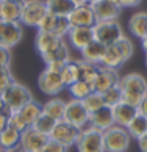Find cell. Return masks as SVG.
<instances>
[{
    "label": "cell",
    "mask_w": 147,
    "mask_h": 152,
    "mask_svg": "<svg viewBox=\"0 0 147 152\" xmlns=\"http://www.w3.org/2000/svg\"><path fill=\"white\" fill-rule=\"evenodd\" d=\"M75 148L78 152H106L103 132L91 126L82 129Z\"/></svg>",
    "instance_id": "cell-4"
},
{
    "label": "cell",
    "mask_w": 147,
    "mask_h": 152,
    "mask_svg": "<svg viewBox=\"0 0 147 152\" xmlns=\"http://www.w3.org/2000/svg\"><path fill=\"white\" fill-rule=\"evenodd\" d=\"M75 5H83V3H88V0H72Z\"/></svg>",
    "instance_id": "cell-46"
},
{
    "label": "cell",
    "mask_w": 147,
    "mask_h": 152,
    "mask_svg": "<svg viewBox=\"0 0 147 152\" xmlns=\"http://www.w3.org/2000/svg\"><path fill=\"white\" fill-rule=\"evenodd\" d=\"M49 140H50V137L35 130L33 127H28L20 133L19 146L24 152H39V151H44Z\"/></svg>",
    "instance_id": "cell-12"
},
{
    "label": "cell",
    "mask_w": 147,
    "mask_h": 152,
    "mask_svg": "<svg viewBox=\"0 0 147 152\" xmlns=\"http://www.w3.org/2000/svg\"><path fill=\"white\" fill-rule=\"evenodd\" d=\"M0 151H2V149H0Z\"/></svg>",
    "instance_id": "cell-51"
},
{
    "label": "cell",
    "mask_w": 147,
    "mask_h": 152,
    "mask_svg": "<svg viewBox=\"0 0 147 152\" xmlns=\"http://www.w3.org/2000/svg\"><path fill=\"white\" fill-rule=\"evenodd\" d=\"M67 89H69V94L72 96L74 99L83 100L94 91V86H92V83H88V82H83V80H77V82H74L71 86H67Z\"/></svg>",
    "instance_id": "cell-30"
},
{
    "label": "cell",
    "mask_w": 147,
    "mask_h": 152,
    "mask_svg": "<svg viewBox=\"0 0 147 152\" xmlns=\"http://www.w3.org/2000/svg\"><path fill=\"white\" fill-rule=\"evenodd\" d=\"M117 47H119V50L122 52V55L125 57V60L128 61L130 58L133 57V52H135V46H133V42H132V39L127 38V36H122L117 42H114Z\"/></svg>",
    "instance_id": "cell-35"
},
{
    "label": "cell",
    "mask_w": 147,
    "mask_h": 152,
    "mask_svg": "<svg viewBox=\"0 0 147 152\" xmlns=\"http://www.w3.org/2000/svg\"><path fill=\"white\" fill-rule=\"evenodd\" d=\"M24 38V25L20 22H8L0 19V46L13 49Z\"/></svg>",
    "instance_id": "cell-9"
},
{
    "label": "cell",
    "mask_w": 147,
    "mask_h": 152,
    "mask_svg": "<svg viewBox=\"0 0 147 152\" xmlns=\"http://www.w3.org/2000/svg\"><path fill=\"white\" fill-rule=\"evenodd\" d=\"M138 111L141 115H144V116H147V94L143 97V100H141V104L138 105Z\"/></svg>",
    "instance_id": "cell-42"
},
{
    "label": "cell",
    "mask_w": 147,
    "mask_h": 152,
    "mask_svg": "<svg viewBox=\"0 0 147 152\" xmlns=\"http://www.w3.org/2000/svg\"><path fill=\"white\" fill-rule=\"evenodd\" d=\"M146 67H147V57H146Z\"/></svg>",
    "instance_id": "cell-49"
},
{
    "label": "cell",
    "mask_w": 147,
    "mask_h": 152,
    "mask_svg": "<svg viewBox=\"0 0 147 152\" xmlns=\"http://www.w3.org/2000/svg\"><path fill=\"white\" fill-rule=\"evenodd\" d=\"M66 38L69 41L71 47L77 49V50H83L89 42L94 41L92 27H71Z\"/></svg>",
    "instance_id": "cell-17"
},
{
    "label": "cell",
    "mask_w": 147,
    "mask_h": 152,
    "mask_svg": "<svg viewBox=\"0 0 147 152\" xmlns=\"http://www.w3.org/2000/svg\"><path fill=\"white\" fill-rule=\"evenodd\" d=\"M71 27H94L95 25V16L91 8V3L77 5L75 10L67 16Z\"/></svg>",
    "instance_id": "cell-15"
},
{
    "label": "cell",
    "mask_w": 147,
    "mask_h": 152,
    "mask_svg": "<svg viewBox=\"0 0 147 152\" xmlns=\"http://www.w3.org/2000/svg\"><path fill=\"white\" fill-rule=\"evenodd\" d=\"M119 86L122 89V102H127L136 108L147 94V80L143 74H138V72L121 75Z\"/></svg>",
    "instance_id": "cell-1"
},
{
    "label": "cell",
    "mask_w": 147,
    "mask_h": 152,
    "mask_svg": "<svg viewBox=\"0 0 147 152\" xmlns=\"http://www.w3.org/2000/svg\"><path fill=\"white\" fill-rule=\"evenodd\" d=\"M136 141H138V148H139V151H141V152H147V133L143 135L141 138H138Z\"/></svg>",
    "instance_id": "cell-41"
},
{
    "label": "cell",
    "mask_w": 147,
    "mask_h": 152,
    "mask_svg": "<svg viewBox=\"0 0 147 152\" xmlns=\"http://www.w3.org/2000/svg\"><path fill=\"white\" fill-rule=\"evenodd\" d=\"M38 86L46 96L56 97L64 89L66 85L63 82V77H61V71H56V69H52V67L46 66V69L39 74Z\"/></svg>",
    "instance_id": "cell-7"
},
{
    "label": "cell",
    "mask_w": 147,
    "mask_h": 152,
    "mask_svg": "<svg viewBox=\"0 0 147 152\" xmlns=\"http://www.w3.org/2000/svg\"><path fill=\"white\" fill-rule=\"evenodd\" d=\"M84 108H86L89 113H94V111L100 110L102 107H105V100H103V96H102V93H97V91H92L91 94L88 96L86 99L82 100Z\"/></svg>",
    "instance_id": "cell-33"
},
{
    "label": "cell",
    "mask_w": 147,
    "mask_h": 152,
    "mask_svg": "<svg viewBox=\"0 0 147 152\" xmlns=\"http://www.w3.org/2000/svg\"><path fill=\"white\" fill-rule=\"evenodd\" d=\"M141 46H143V50H144V53H146V57H147V36L144 39H141Z\"/></svg>",
    "instance_id": "cell-45"
},
{
    "label": "cell",
    "mask_w": 147,
    "mask_h": 152,
    "mask_svg": "<svg viewBox=\"0 0 147 152\" xmlns=\"http://www.w3.org/2000/svg\"><path fill=\"white\" fill-rule=\"evenodd\" d=\"M61 77L66 86H71L74 82L78 80V64L77 60H71L69 63H66L64 67L61 69Z\"/></svg>",
    "instance_id": "cell-32"
},
{
    "label": "cell",
    "mask_w": 147,
    "mask_h": 152,
    "mask_svg": "<svg viewBox=\"0 0 147 152\" xmlns=\"http://www.w3.org/2000/svg\"><path fill=\"white\" fill-rule=\"evenodd\" d=\"M127 63L125 57L122 55V52L119 50V47L116 44H111V46H106V50H105V55L102 58V63L100 66L103 67H110V69H119L121 66H124Z\"/></svg>",
    "instance_id": "cell-23"
},
{
    "label": "cell",
    "mask_w": 147,
    "mask_h": 152,
    "mask_svg": "<svg viewBox=\"0 0 147 152\" xmlns=\"http://www.w3.org/2000/svg\"><path fill=\"white\" fill-rule=\"evenodd\" d=\"M113 2L117 3L124 10V8H135V7H138L143 0H113Z\"/></svg>",
    "instance_id": "cell-39"
},
{
    "label": "cell",
    "mask_w": 147,
    "mask_h": 152,
    "mask_svg": "<svg viewBox=\"0 0 147 152\" xmlns=\"http://www.w3.org/2000/svg\"><path fill=\"white\" fill-rule=\"evenodd\" d=\"M0 113H8L7 105H5V100H3V97H2V94H0Z\"/></svg>",
    "instance_id": "cell-43"
},
{
    "label": "cell",
    "mask_w": 147,
    "mask_h": 152,
    "mask_svg": "<svg viewBox=\"0 0 147 152\" xmlns=\"http://www.w3.org/2000/svg\"><path fill=\"white\" fill-rule=\"evenodd\" d=\"M39 152H42V151H39Z\"/></svg>",
    "instance_id": "cell-50"
},
{
    "label": "cell",
    "mask_w": 147,
    "mask_h": 152,
    "mask_svg": "<svg viewBox=\"0 0 147 152\" xmlns=\"http://www.w3.org/2000/svg\"><path fill=\"white\" fill-rule=\"evenodd\" d=\"M20 133L16 127L8 124V127L0 133V149H8V148H16L20 143Z\"/></svg>",
    "instance_id": "cell-26"
},
{
    "label": "cell",
    "mask_w": 147,
    "mask_h": 152,
    "mask_svg": "<svg viewBox=\"0 0 147 152\" xmlns=\"http://www.w3.org/2000/svg\"><path fill=\"white\" fill-rule=\"evenodd\" d=\"M125 129L128 130V133H130V137H132V138H136V140L141 138L143 135L147 133V116L141 115L138 111V115L130 121V124Z\"/></svg>",
    "instance_id": "cell-28"
},
{
    "label": "cell",
    "mask_w": 147,
    "mask_h": 152,
    "mask_svg": "<svg viewBox=\"0 0 147 152\" xmlns=\"http://www.w3.org/2000/svg\"><path fill=\"white\" fill-rule=\"evenodd\" d=\"M138 115V108L127 102H121L116 107H113V116H114V124L121 127H127L130 121Z\"/></svg>",
    "instance_id": "cell-21"
},
{
    "label": "cell",
    "mask_w": 147,
    "mask_h": 152,
    "mask_svg": "<svg viewBox=\"0 0 147 152\" xmlns=\"http://www.w3.org/2000/svg\"><path fill=\"white\" fill-rule=\"evenodd\" d=\"M13 82H14V77H13V72H11V67L9 66H0V94Z\"/></svg>",
    "instance_id": "cell-36"
},
{
    "label": "cell",
    "mask_w": 147,
    "mask_h": 152,
    "mask_svg": "<svg viewBox=\"0 0 147 152\" xmlns=\"http://www.w3.org/2000/svg\"><path fill=\"white\" fill-rule=\"evenodd\" d=\"M41 115H42V105L36 100H31L25 107H22L19 111L9 113V124L17 129L19 132H24L25 129L31 127Z\"/></svg>",
    "instance_id": "cell-3"
},
{
    "label": "cell",
    "mask_w": 147,
    "mask_h": 152,
    "mask_svg": "<svg viewBox=\"0 0 147 152\" xmlns=\"http://www.w3.org/2000/svg\"><path fill=\"white\" fill-rule=\"evenodd\" d=\"M89 116L91 113L84 108L82 100L78 99H71L69 102H66V113H64V121L72 124L77 129H84L86 124H89Z\"/></svg>",
    "instance_id": "cell-10"
},
{
    "label": "cell",
    "mask_w": 147,
    "mask_h": 152,
    "mask_svg": "<svg viewBox=\"0 0 147 152\" xmlns=\"http://www.w3.org/2000/svg\"><path fill=\"white\" fill-rule=\"evenodd\" d=\"M105 50H106V46H103L102 42H99V41H95V39H94V41L89 42L83 50H80L82 60L88 61V63L100 66L102 58H103V55H105Z\"/></svg>",
    "instance_id": "cell-24"
},
{
    "label": "cell",
    "mask_w": 147,
    "mask_h": 152,
    "mask_svg": "<svg viewBox=\"0 0 147 152\" xmlns=\"http://www.w3.org/2000/svg\"><path fill=\"white\" fill-rule=\"evenodd\" d=\"M80 129L74 127L72 124L66 122L64 119L63 121H58L56 122L55 129L50 133V140H55V141L61 143L63 146H66L67 149L75 146L77 141H78V137H80Z\"/></svg>",
    "instance_id": "cell-11"
},
{
    "label": "cell",
    "mask_w": 147,
    "mask_h": 152,
    "mask_svg": "<svg viewBox=\"0 0 147 152\" xmlns=\"http://www.w3.org/2000/svg\"><path fill=\"white\" fill-rule=\"evenodd\" d=\"M119 80H121V75H119V72H117L116 69H110V67L99 66L97 77H95V80L92 83L94 91L105 93L106 89H110L111 86L119 85Z\"/></svg>",
    "instance_id": "cell-16"
},
{
    "label": "cell",
    "mask_w": 147,
    "mask_h": 152,
    "mask_svg": "<svg viewBox=\"0 0 147 152\" xmlns=\"http://www.w3.org/2000/svg\"><path fill=\"white\" fill-rule=\"evenodd\" d=\"M24 2L25 0H2L0 19L8 20V22H20Z\"/></svg>",
    "instance_id": "cell-20"
},
{
    "label": "cell",
    "mask_w": 147,
    "mask_h": 152,
    "mask_svg": "<svg viewBox=\"0 0 147 152\" xmlns=\"http://www.w3.org/2000/svg\"><path fill=\"white\" fill-rule=\"evenodd\" d=\"M42 152H67V148L63 146L61 143L55 141V140H49Z\"/></svg>",
    "instance_id": "cell-37"
},
{
    "label": "cell",
    "mask_w": 147,
    "mask_h": 152,
    "mask_svg": "<svg viewBox=\"0 0 147 152\" xmlns=\"http://www.w3.org/2000/svg\"><path fill=\"white\" fill-rule=\"evenodd\" d=\"M89 126L94 129H99V130L105 132L108 130L110 127L114 126V116H113V108L111 107H102L100 110L94 111L89 116Z\"/></svg>",
    "instance_id": "cell-18"
},
{
    "label": "cell",
    "mask_w": 147,
    "mask_h": 152,
    "mask_svg": "<svg viewBox=\"0 0 147 152\" xmlns=\"http://www.w3.org/2000/svg\"><path fill=\"white\" fill-rule=\"evenodd\" d=\"M11 64V50L0 46V66H9Z\"/></svg>",
    "instance_id": "cell-38"
},
{
    "label": "cell",
    "mask_w": 147,
    "mask_h": 152,
    "mask_svg": "<svg viewBox=\"0 0 147 152\" xmlns=\"http://www.w3.org/2000/svg\"><path fill=\"white\" fill-rule=\"evenodd\" d=\"M77 64H78V80L94 83L95 77H97V72H99V66L88 63V61H83V60H77Z\"/></svg>",
    "instance_id": "cell-29"
},
{
    "label": "cell",
    "mask_w": 147,
    "mask_h": 152,
    "mask_svg": "<svg viewBox=\"0 0 147 152\" xmlns=\"http://www.w3.org/2000/svg\"><path fill=\"white\" fill-rule=\"evenodd\" d=\"M47 13L46 0H25L24 8H22L20 24L25 27H35L38 28L39 22Z\"/></svg>",
    "instance_id": "cell-8"
},
{
    "label": "cell",
    "mask_w": 147,
    "mask_h": 152,
    "mask_svg": "<svg viewBox=\"0 0 147 152\" xmlns=\"http://www.w3.org/2000/svg\"><path fill=\"white\" fill-rule=\"evenodd\" d=\"M42 113L49 115L50 118H53L55 121H63L64 113H66V102L63 99H58V97L49 99L47 102L42 105Z\"/></svg>",
    "instance_id": "cell-25"
},
{
    "label": "cell",
    "mask_w": 147,
    "mask_h": 152,
    "mask_svg": "<svg viewBox=\"0 0 147 152\" xmlns=\"http://www.w3.org/2000/svg\"><path fill=\"white\" fill-rule=\"evenodd\" d=\"M103 141L106 152H125L130 148L132 137L125 127L121 126H113L108 130L103 132Z\"/></svg>",
    "instance_id": "cell-5"
},
{
    "label": "cell",
    "mask_w": 147,
    "mask_h": 152,
    "mask_svg": "<svg viewBox=\"0 0 147 152\" xmlns=\"http://www.w3.org/2000/svg\"><path fill=\"white\" fill-rule=\"evenodd\" d=\"M56 122H58V121H55L53 118H50L49 115L42 113V115L35 121V124H33L31 127L35 129V130H38V132H41V133H44V135H47V137H50V133H52V130L55 129Z\"/></svg>",
    "instance_id": "cell-31"
},
{
    "label": "cell",
    "mask_w": 147,
    "mask_h": 152,
    "mask_svg": "<svg viewBox=\"0 0 147 152\" xmlns=\"http://www.w3.org/2000/svg\"><path fill=\"white\" fill-rule=\"evenodd\" d=\"M2 97L5 100V105H7L8 113L19 111L22 107H25L28 102L35 100L33 99V93L30 91V88L25 86L24 83L16 82V80L2 93Z\"/></svg>",
    "instance_id": "cell-2"
},
{
    "label": "cell",
    "mask_w": 147,
    "mask_h": 152,
    "mask_svg": "<svg viewBox=\"0 0 147 152\" xmlns=\"http://www.w3.org/2000/svg\"><path fill=\"white\" fill-rule=\"evenodd\" d=\"M102 96H103L105 105L106 107H111V108L122 102V89H121L119 85L111 86L110 89H106L105 93H102Z\"/></svg>",
    "instance_id": "cell-34"
},
{
    "label": "cell",
    "mask_w": 147,
    "mask_h": 152,
    "mask_svg": "<svg viewBox=\"0 0 147 152\" xmlns=\"http://www.w3.org/2000/svg\"><path fill=\"white\" fill-rule=\"evenodd\" d=\"M95 2H99V0H88V3H95Z\"/></svg>",
    "instance_id": "cell-47"
},
{
    "label": "cell",
    "mask_w": 147,
    "mask_h": 152,
    "mask_svg": "<svg viewBox=\"0 0 147 152\" xmlns=\"http://www.w3.org/2000/svg\"><path fill=\"white\" fill-rule=\"evenodd\" d=\"M47 10L56 16H69L77 5L72 0H46Z\"/></svg>",
    "instance_id": "cell-27"
},
{
    "label": "cell",
    "mask_w": 147,
    "mask_h": 152,
    "mask_svg": "<svg viewBox=\"0 0 147 152\" xmlns=\"http://www.w3.org/2000/svg\"><path fill=\"white\" fill-rule=\"evenodd\" d=\"M42 60H44V63H46L47 67H52V69L61 71L64 67V64L69 63V61L72 60L71 58L69 44H67L64 39H63V41H61L53 50H50L49 53L42 55Z\"/></svg>",
    "instance_id": "cell-13"
},
{
    "label": "cell",
    "mask_w": 147,
    "mask_h": 152,
    "mask_svg": "<svg viewBox=\"0 0 147 152\" xmlns=\"http://www.w3.org/2000/svg\"><path fill=\"white\" fill-rule=\"evenodd\" d=\"M0 152H24L20 149V146H16V148H8V149H2Z\"/></svg>",
    "instance_id": "cell-44"
},
{
    "label": "cell",
    "mask_w": 147,
    "mask_h": 152,
    "mask_svg": "<svg viewBox=\"0 0 147 152\" xmlns=\"http://www.w3.org/2000/svg\"><path fill=\"white\" fill-rule=\"evenodd\" d=\"M9 124V113H0V133L8 127Z\"/></svg>",
    "instance_id": "cell-40"
},
{
    "label": "cell",
    "mask_w": 147,
    "mask_h": 152,
    "mask_svg": "<svg viewBox=\"0 0 147 152\" xmlns=\"http://www.w3.org/2000/svg\"><path fill=\"white\" fill-rule=\"evenodd\" d=\"M91 8L94 11L95 20L103 22V20H117V18L122 13V8L113 0H99L95 3H91Z\"/></svg>",
    "instance_id": "cell-14"
},
{
    "label": "cell",
    "mask_w": 147,
    "mask_h": 152,
    "mask_svg": "<svg viewBox=\"0 0 147 152\" xmlns=\"http://www.w3.org/2000/svg\"><path fill=\"white\" fill-rule=\"evenodd\" d=\"M92 31H94V39L102 42L103 46H111L124 36V28L117 20L95 22Z\"/></svg>",
    "instance_id": "cell-6"
},
{
    "label": "cell",
    "mask_w": 147,
    "mask_h": 152,
    "mask_svg": "<svg viewBox=\"0 0 147 152\" xmlns=\"http://www.w3.org/2000/svg\"><path fill=\"white\" fill-rule=\"evenodd\" d=\"M0 10H2V0H0Z\"/></svg>",
    "instance_id": "cell-48"
},
{
    "label": "cell",
    "mask_w": 147,
    "mask_h": 152,
    "mask_svg": "<svg viewBox=\"0 0 147 152\" xmlns=\"http://www.w3.org/2000/svg\"><path fill=\"white\" fill-rule=\"evenodd\" d=\"M61 41H63V39L58 38L56 35H53V33L38 30L36 38H35V46H36V50L39 52V55L42 57V55L49 53L50 50H53Z\"/></svg>",
    "instance_id": "cell-19"
},
{
    "label": "cell",
    "mask_w": 147,
    "mask_h": 152,
    "mask_svg": "<svg viewBox=\"0 0 147 152\" xmlns=\"http://www.w3.org/2000/svg\"><path fill=\"white\" fill-rule=\"evenodd\" d=\"M127 27H128V31L135 38L144 39L147 36V11H138V13L132 14Z\"/></svg>",
    "instance_id": "cell-22"
}]
</instances>
